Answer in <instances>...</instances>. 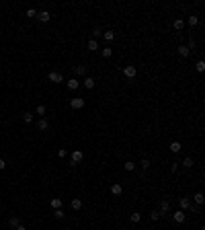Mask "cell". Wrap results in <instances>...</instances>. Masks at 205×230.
Returning <instances> with one entry per match:
<instances>
[{
  "label": "cell",
  "mask_w": 205,
  "mask_h": 230,
  "mask_svg": "<svg viewBox=\"0 0 205 230\" xmlns=\"http://www.w3.org/2000/svg\"><path fill=\"white\" fill-rule=\"evenodd\" d=\"M176 52H178V56H180V58H187V56L191 54L187 45H178V50H176Z\"/></svg>",
  "instance_id": "obj_7"
},
{
  "label": "cell",
  "mask_w": 205,
  "mask_h": 230,
  "mask_svg": "<svg viewBox=\"0 0 205 230\" xmlns=\"http://www.w3.org/2000/svg\"><path fill=\"white\" fill-rule=\"evenodd\" d=\"M37 115H45V105H37Z\"/></svg>",
  "instance_id": "obj_32"
},
{
  "label": "cell",
  "mask_w": 205,
  "mask_h": 230,
  "mask_svg": "<svg viewBox=\"0 0 205 230\" xmlns=\"http://www.w3.org/2000/svg\"><path fill=\"white\" fill-rule=\"evenodd\" d=\"M111 193L113 195H121L123 193V187L119 185V183H115V185H111Z\"/></svg>",
  "instance_id": "obj_9"
},
{
  "label": "cell",
  "mask_w": 205,
  "mask_h": 230,
  "mask_svg": "<svg viewBox=\"0 0 205 230\" xmlns=\"http://www.w3.org/2000/svg\"><path fill=\"white\" fill-rule=\"evenodd\" d=\"M185 218H187V216H185V212H183V210H178L176 214H172V220H174L176 224H183V222H185Z\"/></svg>",
  "instance_id": "obj_3"
},
{
  "label": "cell",
  "mask_w": 205,
  "mask_h": 230,
  "mask_svg": "<svg viewBox=\"0 0 205 230\" xmlns=\"http://www.w3.org/2000/svg\"><path fill=\"white\" fill-rule=\"evenodd\" d=\"M37 127H39V129H47V127H49V121L45 119V117H41V119L37 121Z\"/></svg>",
  "instance_id": "obj_11"
},
{
  "label": "cell",
  "mask_w": 205,
  "mask_h": 230,
  "mask_svg": "<svg viewBox=\"0 0 205 230\" xmlns=\"http://www.w3.org/2000/svg\"><path fill=\"white\" fill-rule=\"evenodd\" d=\"M93 35H95L93 39H97V37H101V35H103V31H101V29H95V33H93Z\"/></svg>",
  "instance_id": "obj_36"
},
{
  "label": "cell",
  "mask_w": 205,
  "mask_h": 230,
  "mask_svg": "<svg viewBox=\"0 0 205 230\" xmlns=\"http://www.w3.org/2000/svg\"><path fill=\"white\" fill-rule=\"evenodd\" d=\"M51 208H53V210H60V208H62V199H60V197H53V199H51Z\"/></svg>",
  "instance_id": "obj_16"
},
{
  "label": "cell",
  "mask_w": 205,
  "mask_h": 230,
  "mask_svg": "<svg viewBox=\"0 0 205 230\" xmlns=\"http://www.w3.org/2000/svg\"><path fill=\"white\" fill-rule=\"evenodd\" d=\"M142 169H144V171H146V169H150V160H146V158L142 160Z\"/></svg>",
  "instance_id": "obj_34"
},
{
  "label": "cell",
  "mask_w": 205,
  "mask_h": 230,
  "mask_svg": "<svg viewBox=\"0 0 205 230\" xmlns=\"http://www.w3.org/2000/svg\"><path fill=\"white\" fill-rule=\"evenodd\" d=\"M150 218H152V220H158V218H160V212H152Z\"/></svg>",
  "instance_id": "obj_35"
},
{
  "label": "cell",
  "mask_w": 205,
  "mask_h": 230,
  "mask_svg": "<svg viewBox=\"0 0 205 230\" xmlns=\"http://www.w3.org/2000/svg\"><path fill=\"white\" fill-rule=\"evenodd\" d=\"M84 86H86L88 90H93V88H95V78H93V76H86V78H84Z\"/></svg>",
  "instance_id": "obj_8"
},
{
  "label": "cell",
  "mask_w": 205,
  "mask_h": 230,
  "mask_svg": "<svg viewBox=\"0 0 205 230\" xmlns=\"http://www.w3.org/2000/svg\"><path fill=\"white\" fill-rule=\"evenodd\" d=\"M197 70H199V72H203V70H205V62H203V60H199V62H197Z\"/></svg>",
  "instance_id": "obj_30"
},
{
  "label": "cell",
  "mask_w": 205,
  "mask_h": 230,
  "mask_svg": "<svg viewBox=\"0 0 205 230\" xmlns=\"http://www.w3.org/2000/svg\"><path fill=\"white\" fill-rule=\"evenodd\" d=\"M49 80L51 82H64V76L60 72H49Z\"/></svg>",
  "instance_id": "obj_6"
},
{
  "label": "cell",
  "mask_w": 205,
  "mask_h": 230,
  "mask_svg": "<svg viewBox=\"0 0 205 230\" xmlns=\"http://www.w3.org/2000/svg\"><path fill=\"white\" fill-rule=\"evenodd\" d=\"M27 17H29V19L37 17V10H35V8H29V10H27Z\"/></svg>",
  "instance_id": "obj_31"
},
{
  "label": "cell",
  "mask_w": 205,
  "mask_h": 230,
  "mask_svg": "<svg viewBox=\"0 0 205 230\" xmlns=\"http://www.w3.org/2000/svg\"><path fill=\"white\" fill-rule=\"evenodd\" d=\"M180 148H183V146H180V142H170V148H168V150L176 154V152H180Z\"/></svg>",
  "instance_id": "obj_13"
},
{
  "label": "cell",
  "mask_w": 205,
  "mask_h": 230,
  "mask_svg": "<svg viewBox=\"0 0 205 230\" xmlns=\"http://www.w3.org/2000/svg\"><path fill=\"white\" fill-rule=\"evenodd\" d=\"M74 74L84 76V74H86V68H84V66H74Z\"/></svg>",
  "instance_id": "obj_15"
},
{
  "label": "cell",
  "mask_w": 205,
  "mask_h": 230,
  "mask_svg": "<svg viewBox=\"0 0 205 230\" xmlns=\"http://www.w3.org/2000/svg\"><path fill=\"white\" fill-rule=\"evenodd\" d=\"M183 27H185V21H180V19H176V21H174V29H176V31H180Z\"/></svg>",
  "instance_id": "obj_21"
},
{
  "label": "cell",
  "mask_w": 205,
  "mask_h": 230,
  "mask_svg": "<svg viewBox=\"0 0 205 230\" xmlns=\"http://www.w3.org/2000/svg\"><path fill=\"white\" fill-rule=\"evenodd\" d=\"M23 121H25V123H31V121H33V115H31V113H25V115H23Z\"/></svg>",
  "instance_id": "obj_23"
},
{
  "label": "cell",
  "mask_w": 205,
  "mask_h": 230,
  "mask_svg": "<svg viewBox=\"0 0 205 230\" xmlns=\"http://www.w3.org/2000/svg\"><path fill=\"white\" fill-rule=\"evenodd\" d=\"M70 158H72V165H78V163H82V158H84V154H82V150H74Z\"/></svg>",
  "instance_id": "obj_2"
},
{
  "label": "cell",
  "mask_w": 205,
  "mask_h": 230,
  "mask_svg": "<svg viewBox=\"0 0 205 230\" xmlns=\"http://www.w3.org/2000/svg\"><path fill=\"white\" fill-rule=\"evenodd\" d=\"M101 54H103V58H111V54H113V50H111V48H105V50H103Z\"/></svg>",
  "instance_id": "obj_24"
},
{
  "label": "cell",
  "mask_w": 205,
  "mask_h": 230,
  "mask_svg": "<svg viewBox=\"0 0 205 230\" xmlns=\"http://www.w3.org/2000/svg\"><path fill=\"white\" fill-rule=\"evenodd\" d=\"M2 169H6V163H4L2 158H0V171H2Z\"/></svg>",
  "instance_id": "obj_37"
},
{
  "label": "cell",
  "mask_w": 205,
  "mask_h": 230,
  "mask_svg": "<svg viewBox=\"0 0 205 230\" xmlns=\"http://www.w3.org/2000/svg\"><path fill=\"white\" fill-rule=\"evenodd\" d=\"M88 50H93V52H97V50H99V43H97V39H90V41H88Z\"/></svg>",
  "instance_id": "obj_17"
},
{
  "label": "cell",
  "mask_w": 205,
  "mask_h": 230,
  "mask_svg": "<svg viewBox=\"0 0 205 230\" xmlns=\"http://www.w3.org/2000/svg\"><path fill=\"white\" fill-rule=\"evenodd\" d=\"M53 216H56L58 220H62V218H64V210H62V208H60V210H56V212H53Z\"/></svg>",
  "instance_id": "obj_28"
},
{
  "label": "cell",
  "mask_w": 205,
  "mask_h": 230,
  "mask_svg": "<svg viewBox=\"0 0 205 230\" xmlns=\"http://www.w3.org/2000/svg\"><path fill=\"white\" fill-rule=\"evenodd\" d=\"M129 220H131L133 224H135V222H140V220H142V214H138V212H133V214L129 216Z\"/></svg>",
  "instance_id": "obj_19"
},
{
  "label": "cell",
  "mask_w": 205,
  "mask_h": 230,
  "mask_svg": "<svg viewBox=\"0 0 205 230\" xmlns=\"http://www.w3.org/2000/svg\"><path fill=\"white\" fill-rule=\"evenodd\" d=\"M183 167H187V169H189V167H193V158H191V156H187V158L183 160Z\"/></svg>",
  "instance_id": "obj_22"
},
{
  "label": "cell",
  "mask_w": 205,
  "mask_h": 230,
  "mask_svg": "<svg viewBox=\"0 0 205 230\" xmlns=\"http://www.w3.org/2000/svg\"><path fill=\"white\" fill-rule=\"evenodd\" d=\"M123 167H125V171H133V169H135V165L131 163V160H127V163H125Z\"/></svg>",
  "instance_id": "obj_26"
},
{
  "label": "cell",
  "mask_w": 205,
  "mask_h": 230,
  "mask_svg": "<svg viewBox=\"0 0 205 230\" xmlns=\"http://www.w3.org/2000/svg\"><path fill=\"white\" fill-rule=\"evenodd\" d=\"M70 107H72V109H82V107H84V99H80V97L72 99V101H70Z\"/></svg>",
  "instance_id": "obj_4"
},
{
  "label": "cell",
  "mask_w": 205,
  "mask_h": 230,
  "mask_svg": "<svg viewBox=\"0 0 205 230\" xmlns=\"http://www.w3.org/2000/svg\"><path fill=\"white\" fill-rule=\"evenodd\" d=\"M187 23H189V25H191V27H195V25H197V23H199V19H197V17H189V21H187Z\"/></svg>",
  "instance_id": "obj_25"
},
{
  "label": "cell",
  "mask_w": 205,
  "mask_h": 230,
  "mask_svg": "<svg viewBox=\"0 0 205 230\" xmlns=\"http://www.w3.org/2000/svg\"><path fill=\"white\" fill-rule=\"evenodd\" d=\"M37 19H39L41 23H47V21L51 19V14H49L47 10H41V12H37Z\"/></svg>",
  "instance_id": "obj_5"
},
{
  "label": "cell",
  "mask_w": 205,
  "mask_h": 230,
  "mask_svg": "<svg viewBox=\"0 0 205 230\" xmlns=\"http://www.w3.org/2000/svg\"><path fill=\"white\" fill-rule=\"evenodd\" d=\"M123 74H125V78H135L138 70H135V66H125L123 68Z\"/></svg>",
  "instance_id": "obj_1"
},
{
  "label": "cell",
  "mask_w": 205,
  "mask_h": 230,
  "mask_svg": "<svg viewBox=\"0 0 205 230\" xmlns=\"http://www.w3.org/2000/svg\"><path fill=\"white\" fill-rule=\"evenodd\" d=\"M78 78H70V80H68V88H70V90H76L78 88Z\"/></svg>",
  "instance_id": "obj_12"
},
{
  "label": "cell",
  "mask_w": 205,
  "mask_h": 230,
  "mask_svg": "<svg viewBox=\"0 0 205 230\" xmlns=\"http://www.w3.org/2000/svg\"><path fill=\"white\" fill-rule=\"evenodd\" d=\"M180 208H183V212L189 210V208H191V199H189V197H180Z\"/></svg>",
  "instance_id": "obj_10"
},
{
  "label": "cell",
  "mask_w": 205,
  "mask_h": 230,
  "mask_svg": "<svg viewBox=\"0 0 205 230\" xmlns=\"http://www.w3.org/2000/svg\"><path fill=\"white\" fill-rule=\"evenodd\" d=\"M14 230H27V228H25V226H23V224H19V226H16Z\"/></svg>",
  "instance_id": "obj_38"
},
{
  "label": "cell",
  "mask_w": 205,
  "mask_h": 230,
  "mask_svg": "<svg viewBox=\"0 0 205 230\" xmlns=\"http://www.w3.org/2000/svg\"><path fill=\"white\" fill-rule=\"evenodd\" d=\"M58 156H60V158H66V156H68V152H66L64 148H60V150H58Z\"/></svg>",
  "instance_id": "obj_33"
},
{
  "label": "cell",
  "mask_w": 205,
  "mask_h": 230,
  "mask_svg": "<svg viewBox=\"0 0 205 230\" xmlns=\"http://www.w3.org/2000/svg\"><path fill=\"white\" fill-rule=\"evenodd\" d=\"M82 208V201L76 197V199H72V210H80Z\"/></svg>",
  "instance_id": "obj_18"
},
{
  "label": "cell",
  "mask_w": 205,
  "mask_h": 230,
  "mask_svg": "<svg viewBox=\"0 0 205 230\" xmlns=\"http://www.w3.org/2000/svg\"><path fill=\"white\" fill-rule=\"evenodd\" d=\"M103 37H105L107 41H113V39H115V33H113V31H105V33H103Z\"/></svg>",
  "instance_id": "obj_20"
},
{
  "label": "cell",
  "mask_w": 205,
  "mask_h": 230,
  "mask_svg": "<svg viewBox=\"0 0 205 230\" xmlns=\"http://www.w3.org/2000/svg\"><path fill=\"white\" fill-rule=\"evenodd\" d=\"M203 199H205V197H203V193H201V191H199V193H195V201H197V203H203Z\"/></svg>",
  "instance_id": "obj_27"
},
{
  "label": "cell",
  "mask_w": 205,
  "mask_h": 230,
  "mask_svg": "<svg viewBox=\"0 0 205 230\" xmlns=\"http://www.w3.org/2000/svg\"><path fill=\"white\" fill-rule=\"evenodd\" d=\"M8 224H10V228H16L21 222H19V218H10V222H8Z\"/></svg>",
  "instance_id": "obj_29"
},
{
  "label": "cell",
  "mask_w": 205,
  "mask_h": 230,
  "mask_svg": "<svg viewBox=\"0 0 205 230\" xmlns=\"http://www.w3.org/2000/svg\"><path fill=\"white\" fill-rule=\"evenodd\" d=\"M168 210H170V203H168V201H162V203H160V216H164Z\"/></svg>",
  "instance_id": "obj_14"
}]
</instances>
